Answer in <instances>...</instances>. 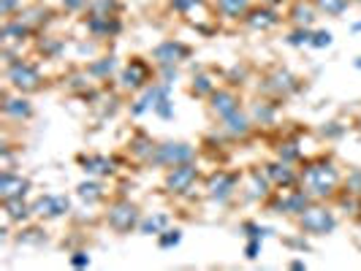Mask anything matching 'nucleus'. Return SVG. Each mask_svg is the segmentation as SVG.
<instances>
[{
    "mask_svg": "<svg viewBox=\"0 0 361 271\" xmlns=\"http://www.w3.org/2000/svg\"><path fill=\"white\" fill-rule=\"evenodd\" d=\"M302 185L307 187L309 196L329 198L335 196L337 187L342 185V176L332 160H315V163H307V169L302 171Z\"/></svg>",
    "mask_w": 361,
    "mask_h": 271,
    "instance_id": "f257e3e1",
    "label": "nucleus"
},
{
    "mask_svg": "<svg viewBox=\"0 0 361 271\" xmlns=\"http://www.w3.org/2000/svg\"><path fill=\"white\" fill-rule=\"evenodd\" d=\"M79 163L84 166V171L95 173V176H109V173L114 171V163L109 157H103V155H82Z\"/></svg>",
    "mask_w": 361,
    "mask_h": 271,
    "instance_id": "f3484780",
    "label": "nucleus"
},
{
    "mask_svg": "<svg viewBox=\"0 0 361 271\" xmlns=\"http://www.w3.org/2000/svg\"><path fill=\"white\" fill-rule=\"evenodd\" d=\"M106 222H109V228H112L114 233H120V236H125L130 231H139V222H141L139 206H136L133 201H128V198H120V201H114V203L109 206Z\"/></svg>",
    "mask_w": 361,
    "mask_h": 271,
    "instance_id": "f03ea898",
    "label": "nucleus"
},
{
    "mask_svg": "<svg viewBox=\"0 0 361 271\" xmlns=\"http://www.w3.org/2000/svg\"><path fill=\"white\" fill-rule=\"evenodd\" d=\"M196 157V149L190 144H182V141H166V144H158L150 157V163L155 166H163V169H174L182 163H193Z\"/></svg>",
    "mask_w": 361,
    "mask_h": 271,
    "instance_id": "20e7f679",
    "label": "nucleus"
},
{
    "mask_svg": "<svg viewBox=\"0 0 361 271\" xmlns=\"http://www.w3.org/2000/svg\"><path fill=\"white\" fill-rule=\"evenodd\" d=\"M309 38H312L309 30H299V33L291 36V44H309Z\"/></svg>",
    "mask_w": 361,
    "mask_h": 271,
    "instance_id": "2f4dec72",
    "label": "nucleus"
},
{
    "mask_svg": "<svg viewBox=\"0 0 361 271\" xmlns=\"http://www.w3.org/2000/svg\"><path fill=\"white\" fill-rule=\"evenodd\" d=\"M209 111H212L215 117H220V120H229L231 114L239 111V95H236L233 90H226V87L215 90V93L209 95Z\"/></svg>",
    "mask_w": 361,
    "mask_h": 271,
    "instance_id": "9d476101",
    "label": "nucleus"
},
{
    "mask_svg": "<svg viewBox=\"0 0 361 271\" xmlns=\"http://www.w3.org/2000/svg\"><path fill=\"white\" fill-rule=\"evenodd\" d=\"M269 187H275L272 182H269V176L266 173H261L258 169L250 171V196L253 198H269L272 196V190Z\"/></svg>",
    "mask_w": 361,
    "mask_h": 271,
    "instance_id": "412c9836",
    "label": "nucleus"
},
{
    "mask_svg": "<svg viewBox=\"0 0 361 271\" xmlns=\"http://www.w3.org/2000/svg\"><path fill=\"white\" fill-rule=\"evenodd\" d=\"M239 231H245V236H247V239H261V236H263V228L256 225V222H242V225H239Z\"/></svg>",
    "mask_w": 361,
    "mask_h": 271,
    "instance_id": "cd10ccee",
    "label": "nucleus"
},
{
    "mask_svg": "<svg viewBox=\"0 0 361 271\" xmlns=\"http://www.w3.org/2000/svg\"><path fill=\"white\" fill-rule=\"evenodd\" d=\"M263 3H272V6H275V3H280V0H263Z\"/></svg>",
    "mask_w": 361,
    "mask_h": 271,
    "instance_id": "72a5a7b5",
    "label": "nucleus"
},
{
    "mask_svg": "<svg viewBox=\"0 0 361 271\" xmlns=\"http://www.w3.org/2000/svg\"><path fill=\"white\" fill-rule=\"evenodd\" d=\"M8 82H11V87H17L20 93H36V90H41V74L33 68V65H27V63H14L11 68H8Z\"/></svg>",
    "mask_w": 361,
    "mask_h": 271,
    "instance_id": "6e6552de",
    "label": "nucleus"
},
{
    "mask_svg": "<svg viewBox=\"0 0 361 271\" xmlns=\"http://www.w3.org/2000/svg\"><path fill=\"white\" fill-rule=\"evenodd\" d=\"M337 228V217L332 215V209L326 206H312L299 215V231L307 233V236H326Z\"/></svg>",
    "mask_w": 361,
    "mask_h": 271,
    "instance_id": "7ed1b4c3",
    "label": "nucleus"
},
{
    "mask_svg": "<svg viewBox=\"0 0 361 271\" xmlns=\"http://www.w3.org/2000/svg\"><path fill=\"white\" fill-rule=\"evenodd\" d=\"M245 22L250 27H256V30H269V27H275L280 22V17L275 11H269V8H250L245 14Z\"/></svg>",
    "mask_w": 361,
    "mask_h": 271,
    "instance_id": "2eb2a0df",
    "label": "nucleus"
},
{
    "mask_svg": "<svg viewBox=\"0 0 361 271\" xmlns=\"http://www.w3.org/2000/svg\"><path fill=\"white\" fill-rule=\"evenodd\" d=\"M309 201H312V196H309L307 190H293V187H288V190H277V193L272 196V201H269V206H272L277 215H296V217H299L309 206Z\"/></svg>",
    "mask_w": 361,
    "mask_h": 271,
    "instance_id": "39448f33",
    "label": "nucleus"
},
{
    "mask_svg": "<svg viewBox=\"0 0 361 271\" xmlns=\"http://www.w3.org/2000/svg\"><path fill=\"white\" fill-rule=\"evenodd\" d=\"M71 266H77V269L90 266V255H87V252H74V255H71Z\"/></svg>",
    "mask_w": 361,
    "mask_h": 271,
    "instance_id": "c756f323",
    "label": "nucleus"
},
{
    "mask_svg": "<svg viewBox=\"0 0 361 271\" xmlns=\"http://www.w3.org/2000/svg\"><path fill=\"white\" fill-rule=\"evenodd\" d=\"M166 228H169V215H150L139 222V233H144V236H153V233L160 236Z\"/></svg>",
    "mask_w": 361,
    "mask_h": 271,
    "instance_id": "6ab92c4d",
    "label": "nucleus"
},
{
    "mask_svg": "<svg viewBox=\"0 0 361 271\" xmlns=\"http://www.w3.org/2000/svg\"><path fill=\"white\" fill-rule=\"evenodd\" d=\"M3 111H6L8 117H14V120H30V117H33V106H30L25 98H17V100L6 98Z\"/></svg>",
    "mask_w": 361,
    "mask_h": 271,
    "instance_id": "4be33fe9",
    "label": "nucleus"
},
{
    "mask_svg": "<svg viewBox=\"0 0 361 271\" xmlns=\"http://www.w3.org/2000/svg\"><path fill=\"white\" fill-rule=\"evenodd\" d=\"M77 196L84 201V203H98V201H103V187L98 185V182H82L77 187Z\"/></svg>",
    "mask_w": 361,
    "mask_h": 271,
    "instance_id": "5701e85b",
    "label": "nucleus"
},
{
    "mask_svg": "<svg viewBox=\"0 0 361 271\" xmlns=\"http://www.w3.org/2000/svg\"><path fill=\"white\" fill-rule=\"evenodd\" d=\"M236 185H239V173L233 171H215L206 179V196L212 201H226L236 193Z\"/></svg>",
    "mask_w": 361,
    "mask_h": 271,
    "instance_id": "1a4fd4ad",
    "label": "nucleus"
},
{
    "mask_svg": "<svg viewBox=\"0 0 361 271\" xmlns=\"http://www.w3.org/2000/svg\"><path fill=\"white\" fill-rule=\"evenodd\" d=\"M345 193L353 198H361V169L351 171L345 176Z\"/></svg>",
    "mask_w": 361,
    "mask_h": 271,
    "instance_id": "a878e982",
    "label": "nucleus"
},
{
    "mask_svg": "<svg viewBox=\"0 0 361 271\" xmlns=\"http://www.w3.org/2000/svg\"><path fill=\"white\" fill-rule=\"evenodd\" d=\"M226 123V130L231 133V136H247L250 133V127H253V123L242 114V111H236V114H231L229 120H223Z\"/></svg>",
    "mask_w": 361,
    "mask_h": 271,
    "instance_id": "b1692460",
    "label": "nucleus"
},
{
    "mask_svg": "<svg viewBox=\"0 0 361 271\" xmlns=\"http://www.w3.org/2000/svg\"><path fill=\"white\" fill-rule=\"evenodd\" d=\"M196 179H199V169H196L193 163H182V166H174V169H169V171H166L163 185H166V190H169V193H174V196H185L187 190H193Z\"/></svg>",
    "mask_w": 361,
    "mask_h": 271,
    "instance_id": "423d86ee",
    "label": "nucleus"
},
{
    "mask_svg": "<svg viewBox=\"0 0 361 271\" xmlns=\"http://www.w3.org/2000/svg\"><path fill=\"white\" fill-rule=\"evenodd\" d=\"M351 0H315V11H326V14H342L348 8Z\"/></svg>",
    "mask_w": 361,
    "mask_h": 271,
    "instance_id": "393cba45",
    "label": "nucleus"
},
{
    "mask_svg": "<svg viewBox=\"0 0 361 271\" xmlns=\"http://www.w3.org/2000/svg\"><path fill=\"white\" fill-rule=\"evenodd\" d=\"M312 38H315V41H309L312 47H329L332 44V33H315Z\"/></svg>",
    "mask_w": 361,
    "mask_h": 271,
    "instance_id": "7c9ffc66",
    "label": "nucleus"
},
{
    "mask_svg": "<svg viewBox=\"0 0 361 271\" xmlns=\"http://www.w3.org/2000/svg\"><path fill=\"white\" fill-rule=\"evenodd\" d=\"M217 3V11L229 20H236V17H245L250 11V3L247 0H215Z\"/></svg>",
    "mask_w": 361,
    "mask_h": 271,
    "instance_id": "aec40b11",
    "label": "nucleus"
},
{
    "mask_svg": "<svg viewBox=\"0 0 361 271\" xmlns=\"http://www.w3.org/2000/svg\"><path fill=\"white\" fill-rule=\"evenodd\" d=\"M3 212H6V220L25 222L33 215V206H27L25 198H6L3 201Z\"/></svg>",
    "mask_w": 361,
    "mask_h": 271,
    "instance_id": "dca6fc26",
    "label": "nucleus"
},
{
    "mask_svg": "<svg viewBox=\"0 0 361 271\" xmlns=\"http://www.w3.org/2000/svg\"><path fill=\"white\" fill-rule=\"evenodd\" d=\"M190 54V49L180 44V41H163L160 47H155L153 57L158 65H177L180 60H185Z\"/></svg>",
    "mask_w": 361,
    "mask_h": 271,
    "instance_id": "4468645a",
    "label": "nucleus"
},
{
    "mask_svg": "<svg viewBox=\"0 0 361 271\" xmlns=\"http://www.w3.org/2000/svg\"><path fill=\"white\" fill-rule=\"evenodd\" d=\"M150 65L141 60V57H133L128 63V68L123 71V87L128 90H141V87H150Z\"/></svg>",
    "mask_w": 361,
    "mask_h": 271,
    "instance_id": "9b49d317",
    "label": "nucleus"
},
{
    "mask_svg": "<svg viewBox=\"0 0 361 271\" xmlns=\"http://www.w3.org/2000/svg\"><path fill=\"white\" fill-rule=\"evenodd\" d=\"M71 212V201L66 196H57V193H47L33 203V215L36 217H44V220H57L63 215Z\"/></svg>",
    "mask_w": 361,
    "mask_h": 271,
    "instance_id": "0eeeda50",
    "label": "nucleus"
},
{
    "mask_svg": "<svg viewBox=\"0 0 361 271\" xmlns=\"http://www.w3.org/2000/svg\"><path fill=\"white\" fill-rule=\"evenodd\" d=\"M263 173L269 176V182L277 187V190H288V187H296L299 176L293 173V169L285 163V160H275V163H266Z\"/></svg>",
    "mask_w": 361,
    "mask_h": 271,
    "instance_id": "f8f14e48",
    "label": "nucleus"
},
{
    "mask_svg": "<svg viewBox=\"0 0 361 271\" xmlns=\"http://www.w3.org/2000/svg\"><path fill=\"white\" fill-rule=\"evenodd\" d=\"M90 71H93V74L95 76H106V74H112V71H114V60H112V57H109V63H103V65H93V68H90Z\"/></svg>",
    "mask_w": 361,
    "mask_h": 271,
    "instance_id": "c85d7f7f",
    "label": "nucleus"
},
{
    "mask_svg": "<svg viewBox=\"0 0 361 271\" xmlns=\"http://www.w3.org/2000/svg\"><path fill=\"white\" fill-rule=\"evenodd\" d=\"M258 249H261V239H253L250 245L245 247V255H247V258L253 261V258H258Z\"/></svg>",
    "mask_w": 361,
    "mask_h": 271,
    "instance_id": "473e14b6",
    "label": "nucleus"
},
{
    "mask_svg": "<svg viewBox=\"0 0 361 271\" xmlns=\"http://www.w3.org/2000/svg\"><path fill=\"white\" fill-rule=\"evenodd\" d=\"M30 179L20 176V173H11V171H3L0 176V198H25L30 193Z\"/></svg>",
    "mask_w": 361,
    "mask_h": 271,
    "instance_id": "ddd939ff",
    "label": "nucleus"
},
{
    "mask_svg": "<svg viewBox=\"0 0 361 271\" xmlns=\"http://www.w3.org/2000/svg\"><path fill=\"white\" fill-rule=\"evenodd\" d=\"M266 82H269V90L275 95H283V98H288L296 90V79L288 74V71H277V74L272 76V79H266Z\"/></svg>",
    "mask_w": 361,
    "mask_h": 271,
    "instance_id": "a211bd4d",
    "label": "nucleus"
},
{
    "mask_svg": "<svg viewBox=\"0 0 361 271\" xmlns=\"http://www.w3.org/2000/svg\"><path fill=\"white\" fill-rule=\"evenodd\" d=\"M180 242H182V231H180V228H174V231H169V228H166V231L158 236V245L163 247V249H169V247H177Z\"/></svg>",
    "mask_w": 361,
    "mask_h": 271,
    "instance_id": "bb28decb",
    "label": "nucleus"
}]
</instances>
